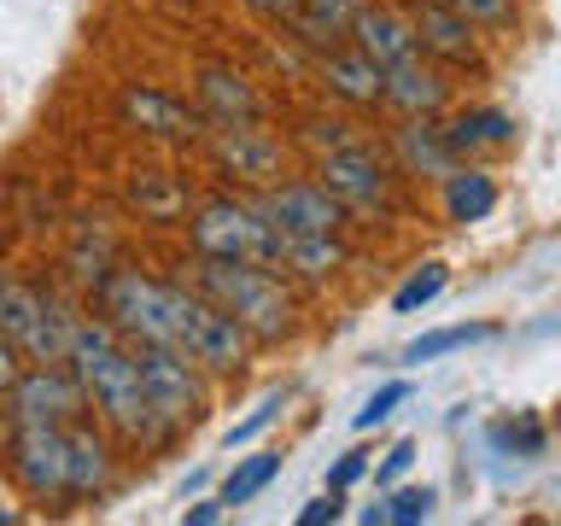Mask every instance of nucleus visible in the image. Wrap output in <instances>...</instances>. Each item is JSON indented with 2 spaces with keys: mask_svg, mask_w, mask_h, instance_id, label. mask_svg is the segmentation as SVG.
<instances>
[{
  "mask_svg": "<svg viewBox=\"0 0 561 526\" xmlns=\"http://www.w3.org/2000/svg\"><path fill=\"white\" fill-rule=\"evenodd\" d=\"M65 368L77 375L88 410L105 415V427L123 433L129 445H164L175 433L164 415L152 410L147 386H140V363H135V345L105 322V316H77L70 328V351H65Z\"/></svg>",
  "mask_w": 561,
  "mask_h": 526,
  "instance_id": "nucleus-1",
  "label": "nucleus"
},
{
  "mask_svg": "<svg viewBox=\"0 0 561 526\" xmlns=\"http://www.w3.org/2000/svg\"><path fill=\"white\" fill-rule=\"evenodd\" d=\"M193 293L210 298L245 340H280L293 328V298L275 270L263 263H234V258H199L193 263Z\"/></svg>",
  "mask_w": 561,
  "mask_h": 526,
  "instance_id": "nucleus-2",
  "label": "nucleus"
},
{
  "mask_svg": "<svg viewBox=\"0 0 561 526\" xmlns=\"http://www.w3.org/2000/svg\"><path fill=\"white\" fill-rule=\"evenodd\" d=\"M70 328H77V310H70L59 293L24 287L18 275L0 270V340H7L18 357H30V363H65Z\"/></svg>",
  "mask_w": 561,
  "mask_h": 526,
  "instance_id": "nucleus-3",
  "label": "nucleus"
},
{
  "mask_svg": "<svg viewBox=\"0 0 561 526\" xmlns=\"http://www.w3.org/2000/svg\"><path fill=\"white\" fill-rule=\"evenodd\" d=\"M187 240L199 258H234V263L280 270V235L257 210V199H205L187 217Z\"/></svg>",
  "mask_w": 561,
  "mask_h": 526,
  "instance_id": "nucleus-4",
  "label": "nucleus"
},
{
  "mask_svg": "<svg viewBox=\"0 0 561 526\" xmlns=\"http://www.w3.org/2000/svg\"><path fill=\"white\" fill-rule=\"evenodd\" d=\"M170 351H182L187 363L205 368V375H240V363H245V351H252V340H245V333L228 322V316L210 305V298H199L187 281H175Z\"/></svg>",
  "mask_w": 561,
  "mask_h": 526,
  "instance_id": "nucleus-5",
  "label": "nucleus"
},
{
  "mask_svg": "<svg viewBox=\"0 0 561 526\" xmlns=\"http://www.w3.org/2000/svg\"><path fill=\"white\" fill-rule=\"evenodd\" d=\"M135 363H140V386H147L152 410L164 415L170 427H187V421L205 415L210 386H205V368L199 363H187L182 351H170V345H135Z\"/></svg>",
  "mask_w": 561,
  "mask_h": 526,
  "instance_id": "nucleus-6",
  "label": "nucleus"
},
{
  "mask_svg": "<svg viewBox=\"0 0 561 526\" xmlns=\"http://www.w3.org/2000/svg\"><path fill=\"white\" fill-rule=\"evenodd\" d=\"M0 398H7L12 427H70V421H82V410H88L82 386L65 363H35L30 375L18 368V380Z\"/></svg>",
  "mask_w": 561,
  "mask_h": 526,
  "instance_id": "nucleus-7",
  "label": "nucleus"
},
{
  "mask_svg": "<svg viewBox=\"0 0 561 526\" xmlns=\"http://www.w3.org/2000/svg\"><path fill=\"white\" fill-rule=\"evenodd\" d=\"M316 182H322L345 210H386V205H392V170H386V158L375 147H363V140L322 152Z\"/></svg>",
  "mask_w": 561,
  "mask_h": 526,
  "instance_id": "nucleus-8",
  "label": "nucleus"
},
{
  "mask_svg": "<svg viewBox=\"0 0 561 526\" xmlns=\"http://www.w3.org/2000/svg\"><path fill=\"white\" fill-rule=\"evenodd\" d=\"M7 468L12 480L42 503H65V427H12L7 433Z\"/></svg>",
  "mask_w": 561,
  "mask_h": 526,
  "instance_id": "nucleus-9",
  "label": "nucleus"
},
{
  "mask_svg": "<svg viewBox=\"0 0 561 526\" xmlns=\"http://www.w3.org/2000/svg\"><path fill=\"white\" fill-rule=\"evenodd\" d=\"M257 210L275 222V235H340L345 205L322 182H270Z\"/></svg>",
  "mask_w": 561,
  "mask_h": 526,
  "instance_id": "nucleus-10",
  "label": "nucleus"
},
{
  "mask_svg": "<svg viewBox=\"0 0 561 526\" xmlns=\"http://www.w3.org/2000/svg\"><path fill=\"white\" fill-rule=\"evenodd\" d=\"M117 112H123V123H129V129H140V135H158V140H205L199 105L175 100L170 88H152V82L123 88Z\"/></svg>",
  "mask_w": 561,
  "mask_h": 526,
  "instance_id": "nucleus-11",
  "label": "nucleus"
},
{
  "mask_svg": "<svg viewBox=\"0 0 561 526\" xmlns=\"http://www.w3.org/2000/svg\"><path fill=\"white\" fill-rule=\"evenodd\" d=\"M410 30H415V53H427V59H438V65H480V30H473L450 0H415Z\"/></svg>",
  "mask_w": 561,
  "mask_h": 526,
  "instance_id": "nucleus-12",
  "label": "nucleus"
},
{
  "mask_svg": "<svg viewBox=\"0 0 561 526\" xmlns=\"http://www.w3.org/2000/svg\"><path fill=\"white\" fill-rule=\"evenodd\" d=\"M193 105H199L205 129L263 123V94L245 82V70H234V65H199V77H193Z\"/></svg>",
  "mask_w": 561,
  "mask_h": 526,
  "instance_id": "nucleus-13",
  "label": "nucleus"
},
{
  "mask_svg": "<svg viewBox=\"0 0 561 526\" xmlns=\"http://www.w3.org/2000/svg\"><path fill=\"white\" fill-rule=\"evenodd\" d=\"M210 135V152H217V164L228 175H240V182H257L270 187L280 175V140L263 129V123H228V129H205Z\"/></svg>",
  "mask_w": 561,
  "mask_h": 526,
  "instance_id": "nucleus-14",
  "label": "nucleus"
},
{
  "mask_svg": "<svg viewBox=\"0 0 561 526\" xmlns=\"http://www.w3.org/2000/svg\"><path fill=\"white\" fill-rule=\"evenodd\" d=\"M445 100H450L445 70L427 65L421 53H410V59H398V65L380 70V105H392L398 117H438V112H445Z\"/></svg>",
  "mask_w": 561,
  "mask_h": 526,
  "instance_id": "nucleus-15",
  "label": "nucleus"
},
{
  "mask_svg": "<svg viewBox=\"0 0 561 526\" xmlns=\"http://www.w3.org/2000/svg\"><path fill=\"white\" fill-rule=\"evenodd\" d=\"M357 53H368L380 70L386 65H398V59H410L415 53V30H410V12H398V7H357V18H351V35H345Z\"/></svg>",
  "mask_w": 561,
  "mask_h": 526,
  "instance_id": "nucleus-16",
  "label": "nucleus"
},
{
  "mask_svg": "<svg viewBox=\"0 0 561 526\" xmlns=\"http://www.w3.org/2000/svg\"><path fill=\"white\" fill-rule=\"evenodd\" d=\"M65 503H88V498H100L105 485H112V445L94 433V427H82V421H70L65 427Z\"/></svg>",
  "mask_w": 561,
  "mask_h": 526,
  "instance_id": "nucleus-17",
  "label": "nucleus"
},
{
  "mask_svg": "<svg viewBox=\"0 0 561 526\" xmlns=\"http://www.w3.org/2000/svg\"><path fill=\"white\" fill-rule=\"evenodd\" d=\"M316 82L345 105H380V65L357 47H328L316 53Z\"/></svg>",
  "mask_w": 561,
  "mask_h": 526,
  "instance_id": "nucleus-18",
  "label": "nucleus"
},
{
  "mask_svg": "<svg viewBox=\"0 0 561 526\" xmlns=\"http://www.w3.org/2000/svg\"><path fill=\"white\" fill-rule=\"evenodd\" d=\"M357 7H363V0H293V12L280 18V24H287V35L298 47L328 53V47H345Z\"/></svg>",
  "mask_w": 561,
  "mask_h": 526,
  "instance_id": "nucleus-19",
  "label": "nucleus"
},
{
  "mask_svg": "<svg viewBox=\"0 0 561 526\" xmlns=\"http://www.w3.org/2000/svg\"><path fill=\"white\" fill-rule=\"evenodd\" d=\"M438 129H445V147L456 152V164L480 158V152H497V147H515V117L497 112V105H473V112L438 123Z\"/></svg>",
  "mask_w": 561,
  "mask_h": 526,
  "instance_id": "nucleus-20",
  "label": "nucleus"
},
{
  "mask_svg": "<svg viewBox=\"0 0 561 526\" xmlns=\"http://www.w3.org/2000/svg\"><path fill=\"white\" fill-rule=\"evenodd\" d=\"M392 147H398V164L410 175H450L456 170V152L445 147V129L433 117H403Z\"/></svg>",
  "mask_w": 561,
  "mask_h": 526,
  "instance_id": "nucleus-21",
  "label": "nucleus"
},
{
  "mask_svg": "<svg viewBox=\"0 0 561 526\" xmlns=\"http://www.w3.org/2000/svg\"><path fill=\"white\" fill-rule=\"evenodd\" d=\"M445 182V217L450 222H485L491 210H497V182H491V170H480V164H456L450 175H438Z\"/></svg>",
  "mask_w": 561,
  "mask_h": 526,
  "instance_id": "nucleus-22",
  "label": "nucleus"
},
{
  "mask_svg": "<svg viewBox=\"0 0 561 526\" xmlns=\"http://www.w3.org/2000/svg\"><path fill=\"white\" fill-rule=\"evenodd\" d=\"M280 270L328 281L333 270H345V245L340 235H280Z\"/></svg>",
  "mask_w": 561,
  "mask_h": 526,
  "instance_id": "nucleus-23",
  "label": "nucleus"
},
{
  "mask_svg": "<svg viewBox=\"0 0 561 526\" xmlns=\"http://www.w3.org/2000/svg\"><path fill=\"white\" fill-rule=\"evenodd\" d=\"M433 503H438L433 485H403V491H392L386 503L363 508V526H415V521L433 515Z\"/></svg>",
  "mask_w": 561,
  "mask_h": 526,
  "instance_id": "nucleus-24",
  "label": "nucleus"
},
{
  "mask_svg": "<svg viewBox=\"0 0 561 526\" xmlns=\"http://www.w3.org/2000/svg\"><path fill=\"white\" fill-rule=\"evenodd\" d=\"M275 473H280V456H275V450H257V456H245V462H240V468L222 480L217 503H222V508H240V503H252L257 491L275 480Z\"/></svg>",
  "mask_w": 561,
  "mask_h": 526,
  "instance_id": "nucleus-25",
  "label": "nucleus"
},
{
  "mask_svg": "<svg viewBox=\"0 0 561 526\" xmlns=\"http://www.w3.org/2000/svg\"><path fill=\"white\" fill-rule=\"evenodd\" d=\"M491 322H462V328H438V333H421V340L403 351V363H433V357H445V351H462L473 340H491Z\"/></svg>",
  "mask_w": 561,
  "mask_h": 526,
  "instance_id": "nucleus-26",
  "label": "nucleus"
},
{
  "mask_svg": "<svg viewBox=\"0 0 561 526\" xmlns=\"http://www.w3.org/2000/svg\"><path fill=\"white\" fill-rule=\"evenodd\" d=\"M445 281H450V270H445V263H421V270H415L410 281H403L398 293H392V310H398V316H415V310H427L433 298L445 293Z\"/></svg>",
  "mask_w": 561,
  "mask_h": 526,
  "instance_id": "nucleus-27",
  "label": "nucleus"
},
{
  "mask_svg": "<svg viewBox=\"0 0 561 526\" xmlns=\"http://www.w3.org/2000/svg\"><path fill=\"white\" fill-rule=\"evenodd\" d=\"M491 445L520 450V456H538V450H543V421H533V415H520V421H497V427H491Z\"/></svg>",
  "mask_w": 561,
  "mask_h": 526,
  "instance_id": "nucleus-28",
  "label": "nucleus"
},
{
  "mask_svg": "<svg viewBox=\"0 0 561 526\" xmlns=\"http://www.w3.org/2000/svg\"><path fill=\"white\" fill-rule=\"evenodd\" d=\"M473 30H508L515 24V0H450Z\"/></svg>",
  "mask_w": 561,
  "mask_h": 526,
  "instance_id": "nucleus-29",
  "label": "nucleus"
},
{
  "mask_svg": "<svg viewBox=\"0 0 561 526\" xmlns=\"http://www.w3.org/2000/svg\"><path fill=\"white\" fill-rule=\"evenodd\" d=\"M403 398H410V380H386L380 392H375V398H368L363 410H357V433H368V427H380V421L392 415V410H398Z\"/></svg>",
  "mask_w": 561,
  "mask_h": 526,
  "instance_id": "nucleus-30",
  "label": "nucleus"
},
{
  "mask_svg": "<svg viewBox=\"0 0 561 526\" xmlns=\"http://www.w3.org/2000/svg\"><path fill=\"white\" fill-rule=\"evenodd\" d=\"M275 415H280V398H263V403H257L252 415H245V421H234V427H228V450H234V445H252V438H257L263 427H270Z\"/></svg>",
  "mask_w": 561,
  "mask_h": 526,
  "instance_id": "nucleus-31",
  "label": "nucleus"
},
{
  "mask_svg": "<svg viewBox=\"0 0 561 526\" xmlns=\"http://www.w3.org/2000/svg\"><path fill=\"white\" fill-rule=\"evenodd\" d=\"M305 140H310V147H322V152H333V147H351L357 135H351V123H340V117H310Z\"/></svg>",
  "mask_w": 561,
  "mask_h": 526,
  "instance_id": "nucleus-32",
  "label": "nucleus"
},
{
  "mask_svg": "<svg viewBox=\"0 0 561 526\" xmlns=\"http://www.w3.org/2000/svg\"><path fill=\"white\" fill-rule=\"evenodd\" d=\"M345 491H328V498H310L305 508H298V526H322V521H340L345 515Z\"/></svg>",
  "mask_w": 561,
  "mask_h": 526,
  "instance_id": "nucleus-33",
  "label": "nucleus"
},
{
  "mask_svg": "<svg viewBox=\"0 0 561 526\" xmlns=\"http://www.w3.org/2000/svg\"><path fill=\"white\" fill-rule=\"evenodd\" d=\"M363 468H368V450H345L340 462H333V473H328V491L357 485V480H363Z\"/></svg>",
  "mask_w": 561,
  "mask_h": 526,
  "instance_id": "nucleus-34",
  "label": "nucleus"
},
{
  "mask_svg": "<svg viewBox=\"0 0 561 526\" xmlns=\"http://www.w3.org/2000/svg\"><path fill=\"white\" fill-rule=\"evenodd\" d=\"M410 462H415V445L403 438V445H392V450H386V462H380V473H375V480H380V485H392L398 473H410Z\"/></svg>",
  "mask_w": 561,
  "mask_h": 526,
  "instance_id": "nucleus-35",
  "label": "nucleus"
},
{
  "mask_svg": "<svg viewBox=\"0 0 561 526\" xmlns=\"http://www.w3.org/2000/svg\"><path fill=\"white\" fill-rule=\"evenodd\" d=\"M12 380H18V351H12L7 340H0V392H7Z\"/></svg>",
  "mask_w": 561,
  "mask_h": 526,
  "instance_id": "nucleus-36",
  "label": "nucleus"
},
{
  "mask_svg": "<svg viewBox=\"0 0 561 526\" xmlns=\"http://www.w3.org/2000/svg\"><path fill=\"white\" fill-rule=\"evenodd\" d=\"M217 515H222V503H193V508H187L182 521H187V526H210Z\"/></svg>",
  "mask_w": 561,
  "mask_h": 526,
  "instance_id": "nucleus-37",
  "label": "nucleus"
},
{
  "mask_svg": "<svg viewBox=\"0 0 561 526\" xmlns=\"http://www.w3.org/2000/svg\"><path fill=\"white\" fill-rule=\"evenodd\" d=\"M240 7H252V12H263V18H287L293 0H240Z\"/></svg>",
  "mask_w": 561,
  "mask_h": 526,
  "instance_id": "nucleus-38",
  "label": "nucleus"
},
{
  "mask_svg": "<svg viewBox=\"0 0 561 526\" xmlns=\"http://www.w3.org/2000/svg\"><path fill=\"white\" fill-rule=\"evenodd\" d=\"M18 521H24V515H18V508H7V503H0V526H18Z\"/></svg>",
  "mask_w": 561,
  "mask_h": 526,
  "instance_id": "nucleus-39",
  "label": "nucleus"
}]
</instances>
